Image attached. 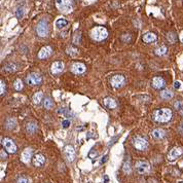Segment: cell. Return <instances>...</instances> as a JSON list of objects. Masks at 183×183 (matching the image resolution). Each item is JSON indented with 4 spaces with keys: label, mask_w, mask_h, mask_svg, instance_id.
I'll return each instance as SVG.
<instances>
[{
    "label": "cell",
    "mask_w": 183,
    "mask_h": 183,
    "mask_svg": "<svg viewBox=\"0 0 183 183\" xmlns=\"http://www.w3.org/2000/svg\"><path fill=\"white\" fill-rule=\"evenodd\" d=\"M151 136L154 139L159 140V139H163L164 137L166 136V133H165V131L162 130V129H155V130H153L152 133H151Z\"/></svg>",
    "instance_id": "20"
},
{
    "label": "cell",
    "mask_w": 183,
    "mask_h": 183,
    "mask_svg": "<svg viewBox=\"0 0 183 183\" xmlns=\"http://www.w3.org/2000/svg\"><path fill=\"white\" fill-rule=\"evenodd\" d=\"M0 153H1V159H7V154H6V153L4 152V150H3V149H2V150H1V152H0Z\"/></svg>",
    "instance_id": "38"
},
{
    "label": "cell",
    "mask_w": 183,
    "mask_h": 183,
    "mask_svg": "<svg viewBox=\"0 0 183 183\" xmlns=\"http://www.w3.org/2000/svg\"><path fill=\"white\" fill-rule=\"evenodd\" d=\"M173 96H174L173 92L170 91V90H164L161 93V98H162V99H164V100L172 99V98H173Z\"/></svg>",
    "instance_id": "22"
},
{
    "label": "cell",
    "mask_w": 183,
    "mask_h": 183,
    "mask_svg": "<svg viewBox=\"0 0 183 183\" xmlns=\"http://www.w3.org/2000/svg\"><path fill=\"white\" fill-rule=\"evenodd\" d=\"M26 82L30 86H39L42 82V77L40 76V74L36 73V72H32V73L28 74V76L26 77Z\"/></svg>",
    "instance_id": "6"
},
{
    "label": "cell",
    "mask_w": 183,
    "mask_h": 183,
    "mask_svg": "<svg viewBox=\"0 0 183 183\" xmlns=\"http://www.w3.org/2000/svg\"><path fill=\"white\" fill-rule=\"evenodd\" d=\"M143 41H144L145 43H151L153 42V41H155L157 39V36L154 34V33L152 32H148L146 33V34L143 35Z\"/></svg>",
    "instance_id": "18"
},
{
    "label": "cell",
    "mask_w": 183,
    "mask_h": 183,
    "mask_svg": "<svg viewBox=\"0 0 183 183\" xmlns=\"http://www.w3.org/2000/svg\"><path fill=\"white\" fill-rule=\"evenodd\" d=\"M109 182V178L107 175H104V183H108Z\"/></svg>",
    "instance_id": "41"
},
{
    "label": "cell",
    "mask_w": 183,
    "mask_h": 183,
    "mask_svg": "<svg viewBox=\"0 0 183 183\" xmlns=\"http://www.w3.org/2000/svg\"><path fill=\"white\" fill-rule=\"evenodd\" d=\"M4 69H5V71H7V72H14L16 70V66L12 63H8L5 65Z\"/></svg>",
    "instance_id": "30"
},
{
    "label": "cell",
    "mask_w": 183,
    "mask_h": 183,
    "mask_svg": "<svg viewBox=\"0 0 183 183\" xmlns=\"http://www.w3.org/2000/svg\"><path fill=\"white\" fill-rule=\"evenodd\" d=\"M64 153H65L67 159L72 163L75 159V150H74V147L72 145H66L65 148H64Z\"/></svg>",
    "instance_id": "13"
},
{
    "label": "cell",
    "mask_w": 183,
    "mask_h": 183,
    "mask_svg": "<svg viewBox=\"0 0 183 183\" xmlns=\"http://www.w3.org/2000/svg\"><path fill=\"white\" fill-rule=\"evenodd\" d=\"M43 105H44V108L47 110L51 109V108H54V106H55V104H54V102L51 101L49 98H45L44 101H43Z\"/></svg>",
    "instance_id": "25"
},
{
    "label": "cell",
    "mask_w": 183,
    "mask_h": 183,
    "mask_svg": "<svg viewBox=\"0 0 183 183\" xmlns=\"http://www.w3.org/2000/svg\"><path fill=\"white\" fill-rule=\"evenodd\" d=\"M124 81H126V79H124V76L120 75V74H117V75L112 76L111 80H110V82H111V86H113V88H115V89L122 88V86L124 84Z\"/></svg>",
    "instance_id": "9"
},
{
    "label": "cell",
    "mask_w": 183,
    "mask_h": 183,
    "mask_svg": "<svg viewBox=\"0 0 183 183\" xmlns=\"http://www.w3.org/2000/svg\"><path fill=\"white\" fill-rule=\"evenodd\" d=\"M62 126H63V128H64V129L68 128V127L70 126V122H69V120H67V119L63 120V122H62Z\"/></svg>",
    "instance_id": "37"
},
{
    "label": "cell",
    "mask_w": 183,
    "mask_h": 183,
    "mask_svg": "<svg viewBox=\"0 0 183 183\" xmlns=\"http://www.w3.org/2000/svg\"><path fill=\"white\" fill-rule=\"evenodd\" d=\"M151 84L157 90H161V89H164L166 86V80L163 77H161V76H157V77H154L152 79Z\"/></svg>",
    "instance_id": "14"
},
{
    "label": "cell",
    "mask_w": 183,
    "mask_h": 183,
    "mask_svg": "<svg viewBox=\"0 0 183 183\" xmlns=\"http://www.w3.org/2000/svg\"><path fill=\"white\" fill-rule=\"evenodd\" d=\"M174 106H175L176 110H177V111L179 112L181 115H183V102L182 101H177L175 104H174Z\"/></svg>",
    "instance_id": "28"
},
{
    "label": "cell",
    "mask_w": 183,
    "mask_h": 183,
    "mask_svg": "<svg viewBox=\"0 0 183 183\" xmlns=\"http://www.w3.org/2000/svg\"><path fill=\"white\" fill-rule=\"evenodd\" d=\"M133 145H134V147L136 149H138V150H146L147 148H148V142H147L146 139L142 138V137H134L133 138Z\"/></svg>",
    "instance_id": "5"
},
{
    "label": "cell",
    "mask_w": 183,
    "mask_h": 183,
    "mask_svg": "<svg viewBox=\"0 0 183 183\" xmlns=\"http://www.w3.org/2000/svg\"><path fill=\"white\" fill-rule=\"evenodd\" d=\"M56 5L60 11L70 12L72 10V3L70 0H56Z\"/></svg>",
    "instance_id": "7"
},
{
    "label": "cell",
    "mask_w": 183,
    "mask_h": 183,
    "mask_svg": "<svg viewBox=\"0 0 183 183\" xmlns=\"http://www.w3.org/2000/svg\"><path fill=\"white\" fill-rule=\"evenodd\" d=\"M16 183H29V180L25 177H20L16 180Z\"/></svg>",
    "instance_id": "36"
},
{
    "label": "cell",
    "mask_w": 183,
    "mask_h": 183,
    "mask_svg": "<svg viewBox=\"0 0 183 183\" xmlns=\"http://www.w3.org/2000/svg\"><path fill=\"white\" fill-rule=\"evenodd\" d=\"M174 88H175L176 90H181V89H182V82L175 81V82H174Z\"/></svg>",
    "instance_id": "35"
},
{
    "label": "cell",
    "mask_w": 183,
    "mask_h": 183,
    "mask_svg": "<svg viewBox=\"0 0 183 183\" xmlns=\"http://www.w3.org/2000/svg\"><path fill=\"white\" fill-rule=\"evenodd\" d=\"M1 144H2V146L4 147V149H5L8 153L14 154V153H16V150H18V147H16V143H14V141H12L11 139H9V138H2L1 139Z\"/></svg>",
    "instance_id": "3"
},
{
    "label": "cell",
    "mask_w": 183,
    "mask_h": 183,
    "mask_svg": "<svg viewBox=\"0 0 183 183\" xmlns=\"http://www.w3.org/2000/svg\"><path fill=\"white\" fill-rule=\"evenodd\" d=\"M180 41H181V42L183 43V31H182V32H181V34H180Z\"/></svg>",
    "instance_id": "42"
},
{
    "label": "cell",
    "mask_w": 183,
    "mask_h": 183,
    "mask_svg": "<svg viewBox=\"0 0 183 183\" xmlns=\"http://www.w3.org/2000/svg\"><path fill=\"white\" fill-rule=\"evenodd\" d=\"M64 70V64L62 62H54L51 64V72L53 74H60Z\"/></svg>",
    "instance_id": "17"
},
{
    "label": "cell",
    "mask_w": 183,
    "mask_h": 183,
    "mask_svg": "<svg viewBox=\"0 0 183 183\" xmlns=\"http://www.w3.org/2000/svg\"><path fill=\"white\" fill-rule=\"evenodd\" d=\"M77 49H75V47H73V46H70V47H67V49H66V53H67V55H69V56H76L77 55Z\"/></svg>",
    "instance_id": "32"
},
{
    "label": "cell",
    "mask_w": 183,
    "mask_h": 183,
    "mask_svg": "<svg viewBox=\"0 0 183 183\" xmlns=\"http://www.w3.org/2000/svg\"><path fill=\"white\" fill-rule=\"evenodd\" d=\"M26 129H27V132H28L29 134H34V133L37 131V124H35V122H29V124H27Z\"/></svg>",
    "instance_id": "24"
},
{
    "label": "cell",
    "mask_w": 183,
    "mask_h": 183,
    "mask_svg": "<svg viewBox=\"0 0 183 183\" xmlns=\"http://www.w3.org/2000/svg\"><path fill=\"white\" fill-rule=\"evenodd\" d=\"M107 161H108V155L106 154V155H104V157H102V159H101V164H105Z\"/></svg>",
    "instance_id": "39"
},
{
    "label": "cell",
    "mask_w": 183,
    "mask_h": 183,
    "mask_svg": "<svg viewBox=\"0 0 183 183\" xmlns=\"http://www.w3.org/2000/svg\"><path fill=\"white\" fill-rule=\"evenodd\" d=\"M135 167H136L137 172H138L139 174H141V175H143V174H147L149 171H150V165L145 161L136 162Z\"/></svg>",
    "instance_id": "8"
},
{
    "label": "cell",
    "mask_w": 183,
    "mask_h": 183,
    "mask_svg": "<svg viewBox=\"0 0 183 183\" xmlns=\"http://www.w3.org/2000/svg\"><path fill=\"white\" fill-rule=\"evenodd\" d=\"M42 98H43V94L42 92H37V93L34 94V96H33V102H34V104H40L41 101H42Z\"/></svg>",
    "instance_id": "23"
},
{
    "label": "cell",
    "mask_w": 183,
    "mask_h": 183,
    "mask_svg": "<svg viewBox=\"0 0 183 183\" xmlns=\"http://www.w3.org/2000/svg\"><path fill=\"white\" fill-rule=\"evenodd\" d=\"M14 90L16 91H21L23 89V81L20 79V78H18V79L14 80Z\"/></svg>",
    "instance_id": "27"
},
{
    "label": "cell",
    "mask_w": 183,
    "mask_h": 183,
    "mask_svg": "<svg viewBox=\"0 0 183 183\" xmlns=\"http://www.w3.org/2000/svg\"><path fill=\"white\" fill-rule=\"evenodd\" d=\"M5 124L8 130H14V129L16 128V120H14V118H8V119L6 120Z\"/></svg>",
    "instance_id": "26"
},
{
    "label": "cell",
    "mask_w": 183,
    "mask_h": 183,
    "mask_svg": "<svg viewBox=\"0 0 183 183\" xmlns=\"http://www.w3.org/2000/svg\"><path fill=\"white\" fill-rule=\"evenodd\" d=\"M86 70V67L84 64L80 63V62H76V63H73L71 66V71L73 72L74 74H82L84 73Z\"/></svg>",
    "instance_id": "12"
},
{
    "label": "cell",
    "mask_w": 183,
    "mask_h": 183,
    "mask_svg": "<svg viewBox=\"0 0 183 183\" xmlns=\"http://www.w3.org/2000/svg\"><path fill=\"white\" fill-rule=\"evenodd\" d=\"M166 53H167V47H166L165 45H163V46L155 49V55H157V56H164Z\"/></svg>",
    "instance_id": "31"
},
{
    "label": "cell",
    "mask_w": 183,
    "mask_h": 183,
    "mask_svg": "<svg viewBox=\"0 0 183 183\" xmlns=\"http://www.w3.org/2000/svg\"><path fill=\"white\" fill-rule=\"evenodd\" d=\"M122 171L126 174H130L131 171H132V168H131V165L129 162H124V165H122Z\"/></svg>",
    "instance_id": "29"
},
{
    "label": "cell",
    "mask_w": 183,
    "mask_h": 183,
    "mask_svg": "<svg viewBox=\"0 0 183 183\" xmlns=\"http://www.w3.org/2000/svg\"><path fill=\"white\" fill-rule=\"evenodd\" d=\"M4 93H5V82L1 79V81H0V95L3 96Z\"/></svg>",
    "instance_id": "34"
},
{
    "label": "cell",
    "mask_w": 183,
    "mask_h": 183,
    "mask_svg": "<svg viewBox=\"0 0 183 183\" xmlns=\"http://www.w3.org/2000/svg\"><path fill=\"white\" fill-rule=\"evenodd\" d=\"M16 16L18 19H22L24 16V7H19L16 11Z\"/></svg>",
    "instance_id": "33"
},
{
    "label": "cell",
    "mask_w": 183,
    "mask_h": 183,
    "mask_svg": "<svg viewBox=\"0 0 183 183\" xmlns=\"http://www.w3.org/2000/svg\"><path fill=\"white\" fill-rule=\"evenodd\" d=\"M68 24H69V22H68L66 19L64 18H60L58 19L57 21H56V27H57L58 29H63L65 28V27L68 26Z\"/></svg>",
    "instance_id": "21"
},
{
    "label": "cell",
    "mask_w": 183,
    "mask_h": 183,
    "mask_svg": "<svg viewBox=\"0 0 183 183\" xmlns=\"http://www.w3.org/2000/svg\"><path fill=\"white\" fill-rule=\"evenodd\" d=\"M32 162H33L34 167L40 168V167H42V166H44L46 159H45V157L43 154H41V153H37V154H35L34 157H33Z\"/></svg>",
    "instance_id": "11"
},
{
    "label": "cell",
    "mask_w": 183,
    "mask_h": 183,
    "mask_svg": "<svg viewBox=\"0 0 183 183\" xmlns=\"http://www.w3.org/2000/svg\"><path fill=\"white\" fill-rule=\"evenodd\" d=\"M91 36L94 40L96 41H102L104 39L107 38L108 36V31L105 27L103 26H97L94 27L91 31Z\"/></svg>",
    "instance_id": "2"
},
{
    "label": "cell",
    "mask_w": 183,
    "mask_h": 183,
    "mask_svg": "<svg viewBox=\"0 0 183 183\" xmlns=\"http://www.w3.org/2000/svg\"><path fill=\"white\" fill-rule=\"evenodd\" d=\"M97 155H98V153H97V152L94 153L93 151H91L90 154H89V157H97Z\"/></svg>",
    "instance_id": "40"
},
{
    "label": "cell",
    "mask_w": 183,
    "mask_h": 183,
    "mask_svg": "<svg viewBox=\"0 0 183 183\" xmlns=\"http://www.w3.org/2000/svg\"><path fill=\"white\" fill-rule=\"evenodd\" d=\"M173 113L172 110L169 108H162V109H157L153 111L152 117L157 122H169L171 120Z\"/></svg>",
    "instance_id": "1"
},
{
    "label": "cell",
    "mask_w": 183,
    "mask_h": 183,
    "mask_svg": "<svg viewBox=\"0 0 183 183\" xmlns=\"http://www.w3.org/2000/svg\"><path fill=\"white\" fill-rule=\"evenodd\" d=\"M32 154H33V150L31 148L24 149L22 152V155H21V161L25 164H28L31 161V159H32Z\"/></svg>",
    "instance_id": "15"
},
{
    "label": "cell",
    "mask_w": 183,
    "mask_h": 183,
    "mask_svg": "<svg viewBox=\"0 0 183 183\" xmlns=\"http://www.w3.org/2000/svg\"><path fill=\"white\" fill-rule=\"evenodd\" d=\"M183 154V148L182 147H174L170 150L169 154H168V159L169 161H175L177 157H181Z\"/></svg>",
    "instance_id": "10"
},
{
    "label": "cell",
    "mask_w": 183,
    "mask_h": 183,
    "mask_svg": "<svg viewBox=\"0 0 183 183\" xmlns=\"http://www.w3.org/2000/svg\"><path fill=\"white\" fill-rule=\"evenodd\" d=\"M36 32H37V34H38V36H40V37L47 36V34H49V23H47V21L45 20V19L41 20L40 22L37 24Z\"/></svg>",
    "instance_id": "4"
},
{
    "label": "cell",
    "mask_w": 183,
    "mask_h": 183,
    "mask_svg": "<svg viewBox=\"0 0 183 183\" xmlns=\"http://www.w3.org/2000/svg\"><path fill=\"white\" fill-rule=\"evenodd\" d=\"M51 53H53V49L51 46H44L39 51L38 58L39 59H47L51 56Z\"/></svg>",
    "instance_id": "16"
},
{
    "label": "cell",
    "mask_w": 183,
    "mask_h": 183,
    "mask_svg": "<svg viewBox=\"0 0 183 183\" xmlns=\"http://www.w3.org/2000/svg\"><path fill=\"white\" fill-rule=\"evenodd\" d=\"M104 105H105L107 108H109V109H113V108L117 107V103H116V101L110 97H107L104 99Z\"/></svg>",
    "instance_id": "19"
},
{
    "label": "cell",
    "mask_w": 183,
    "mask_h": 183,
    "mask_svg": "<svg viewBox=\"0 0 183 183\" xmlns=\"http://www.w3.org/2000/svg\"><path fill=\"white\" fill-rule=\"evenodd\" d=\"M179 183H183V181H182V182H179Z\"/></svg>",
    "instance_id": "43"
}]
</instances>
